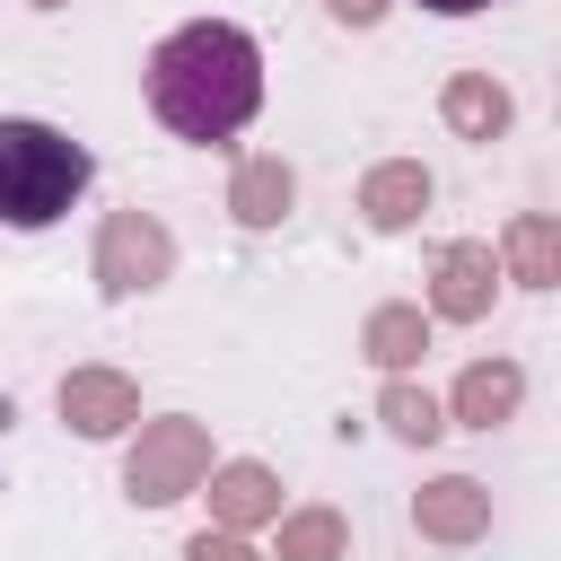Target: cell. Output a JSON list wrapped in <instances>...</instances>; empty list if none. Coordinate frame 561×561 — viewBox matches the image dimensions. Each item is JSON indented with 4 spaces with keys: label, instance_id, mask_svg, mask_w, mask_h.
Segmentation results:
<instances>
[{
    "label": "cell",
    "instance_id": "6da1fadb",
    "mask_svg": "<svg viewBox=\"0 0 561 561\" xmlns=\"http://www.w3.org/2000/svg\"><path fill=\"white\" fill-rule=\"evenodd\" d=\"M263 105V44L228 18H193L175 26L158 53H149V114L175 131V140H237Z\"/></svg>",
    "mask_w": 561,
    "mask_h": 561
},
{
    "label": "cell",
    "instance_id": "7a4b0ae2",
    "mask_svg": "<svg viewBox=\"0 0 561 561\" xmlns=\"http://www.w3.org/2000/svg\"><path fill=\"white\" fill-rule=\"evenodd\" d=\"M96 184V158L53 131V123H26V114H0V228L35 237L53 219H70V202Z\"/></svg>",
    "mask_w": 561,
    "mask_h": 561
},
{
    "label": "cell",
    "instance_id": "3957f363",
    "mask_svg": "<svg viewBox=\"0 0 561 561\" xmlns=\"http://www.w3.org/2000/svg\"><path fill=\"white\" fill-rule=\"evenodd\" d=\"M202 473H210V430L202 421H140V438H131V456H123V491L140 500V508H175L184 491H202Z\"/></svg>",
    "mask_w": 561,
    "mask_h": 561
},
{
    "label": "cell",
    "instance_id": "277c9868",
    "mask_svg": "<svg viewBox=\"0 0 561 561\" xmlns=\"http://www.w3.org/2000/svg\"><path fill=\"white\" fill-rule=\"evenodd\" d=\"M96 289L105 298H140V289H158L167 272H175V237H167V219H149V210H114L105 228H96Z\"/></svg>",
    "mask_w": 561,
    "mask_h": 561
},
{
    "label": "cell",
    "instance_id": "5b68a950",
    "mask_svg": "<svg viewBox=\"0 0 561 561\" xmlns=\"http://www.w3.org/2000/svg\"><path fill=\"white\" fill-rule=\"evenodd\" d=\"M491 289H500V263H491V245H438V263H430V316H447V324H482L491 316Z\"/></svg>",
    "mask_w": 561,
    "mask_h": 561
},
{
    "label": "cell",
    "instance_id": "8992f818",
    "mask_svg": "<svg viewBox=\"0 0 561 561\" xmlns=\"http://www.w3.org/2000/svg\"><path fill=\"white\" fill-rule=\"evenodd\" d=\"M61 421H70L79 438H123V430L140 421V386H131L123 368H70V377H61Z\"/></svg>",
    "mask_w": 561,
    "mask_h": 561
},
{
    "label": "cell",
    "instance_id": "52a82bcc",
    "mask_svg": "<svg viewBox=\"0 0 561 561\" xmlns=\"http://www.w3.org/2000/svg\"><path fill=\"white\" fill-rule=\"evenodd\" d=\"M412 526H421L430 543H482V535H491V491H482L473 473H438V482L412 491Z\"/></svg>",
    "mask_w": 561,
    "mask_h": 561
},
{
    "label": "cell",
    "instance_id": "ba28073f",
    "mask_svg": "<svg viewBox=\"0 0 561 561\" xmlns=\"http://www.w3.org/2000/svg\"><path fill=\"white\" fill-rule=\"evenodd\" d=\"M430 167L421 158H386V167H368L359 175V219L377 228V237H403V228H421V210H430Z\"/></svg>",
    "mask_w": 561,
    "mask_h": 561
},
{
    "label": "cell",
    "instance_id": "9c48e42d",
    "mask_svg": "<svg viewBox=\"0 0 561 561\" xmlns=\"http://www.w3.org/2000/svg\"><path fill=\"white\" fill-rule=\"evenodd\" d=\"M210 482V526H272L280 517V482H272V465H254V456H237V465H210L202 473Z\"/></svg>",
    "mask_w": 561,
    "mask_h": 561
},
{
    "label": "cell",
    "instance_id": "30bf717a",
    "mask_svg": "<svg viewBox=\"0 0 561 561\" xmlns=\"http://www.w3.org/2000/svg\"><path fill=\"white\" fill-rule=\"evenodd\" d=\"M438 114H447L456 140H500V131L517 123V96H508L491 70H456V79L438 88Z\"/></svg>",
    "mask_w": 561,
    "mask_h": 561
},
{
    "label": "cell",
    "instance_id": "8fae6325",
    "mask_svg": "<svg viewBox=\"0 0 561 561\" xmlns=\"http://www.w3.org/2000/svg\"><path fill=\"white\" fill-rule=\"evenodd\" d=\"M517 403H526L517 359H473V368L456 377V421H465V430H500V421H517Z\"/></svg>",
    "mask_w": 561,
    "mask_h": 561
},
{
    "label": "cell",
    "instance_id": "7c38bea8",
    "mask_svg": "<svg viewBox=\"0 0 561 561\" xmlns=\"http://www.w3.org/2000/svg\"><path fill=\"white\" fill-rule=\"evenodd\" d=\"M289 202H298V175H289L280 158H245V167H237V184H228L237 228H280V219H289Z\"/></svg>",
    "mask_w": 561,
    "mask_h": 561
},
{
    "label": "cell",
    "instance_id": "4fadbf2b",
    "mask_svg": "<svg viewBox=\"0 0 561 561\" xmlns=\"http://www.w3.org/2000/svg\"><path fill=\"white\" fill-rule=\"evenodd\" d=\"M359 351H368L386 377H403V368H421V351H430V316H421V307H377V316L359 324Z\"/></svg>",
    "mask_w": 561,
    "mask_h": 561
},
{
    "label": "cell",
    "instance_id": "5bb4252c",
    "mask_svg": "<svg viewBox=\"0 0 561 561\" xmlns=\"http://www.w3.org/2000/svg\"><path fill=\"white\" fill-rule=\"evenodd\" d=\"M508 280H526V289H552L561 280V228L543 210H517L508 219Z\"/></svg>",
    "mask_w": 561,
    "mask_h": 561
},
{
    "label": "cell",
    "instance_id": "9a60e30c",
    "mask_svg": "<svg viewBox=\"0 0 561 561\" xmlns=\"http://www.w3.org/2000/svg\"><path fill=\"white\" fill-rule=\"evenodd\" d=\"M272 526H280V552H272V561H342V552H351L342 508H280Z\"/></svg>",
    "mask_w": 561,
    "mask_h": 561
},
{
    "label": "cell",
    "instance_id": "2e32d148",
    "mask_svg": "<svg viewBox=\"0 0 561 561\" xmlns=\"http://www.w3.org/2000/svg\"><path fill=\"white\" fill-rule=\"evenodd\" d=\"M377 421L403 438V447H430L438 430H447V412H438V394L430 386H412V377H386V394H377Z\"/></svg>",
    "mask_w": 561,
    "mask_h": 561
},
{
    "label": "cell",
    "instance_id": "e0dca14e",
    "mask_svg": "<svg viewBox=\"0 0 561 561\" xmlns=\"http://www.w3.org/2000/svg\"><path fill=\"white\" fill-rule=\"evenodd\" d=\"M184 561H263V552H254L237 526H202V535L184 543Z\"/></svg>",
    "mask_w": 561,
    "mask_h": 561
},
{
    "label": "cell",
    "instance_id": "ac0fdd59",
    "mask_svg": "<svg viewBox=\"0 0 561 561\" xmlns=\"http://www.w3.org/2000/svg\"><path fill=\"white\" fill-rule=\"evenodd\" d=\"M324 9H333L342 26H377V18H386V0H324Z\"/></svg>",
    "mask_w": 561,
    "mask_h": 561
},
{
    "label": "cell",
    "instance_id": "d6986e66",
    "mask_svg": "<svg viewBox=\"0 0 561 561\" xmlns=\"http://www.w3.org/2000/svg\"><path fill=\"white\" fill-rule=\"evenodd\" d=\"M430 18H473V9H491V0H421Z\"/></svg>",
    "mask_w": 561,
    "mask_h": 561
},
{
    "label": "cell",
    "instance_id": "ffe728a7",
    "mask_svg": "<svg viewBox=\"0 0 561 561\" xmlns=\"http://www.w3.org/2000/svg\"><path fill=\"white\" fill-rule=\"evenodd\" d=\"M26 9H61V0H26Z\"/></svg>",
    "mask_w": 561,
    "mask_h": 561
},
{
    "label": "cell",
    "instance_id": "44dd1931",
    "mask_svg": "<svg viewBox=\"0 0 561 561\" xmlns=\"http://www.w3.org/2000/svg\"><path fill=\"white\" fill-rule=\"evenodd\" d=\"M0 430H9V394H0Z\"/></svg>",
    "mask_w": 561,
    "mask_h": 561
}]
</instances>
